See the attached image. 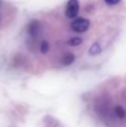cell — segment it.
I'll list each match as a JSON object with an SVG mask.
<instances>
[{
    "label": "cell",
    "instance_id": "6da1fadb",
    "mask_svg": "<svg viewBox=\"0 0 126 127\" xmlns=\"http://www.w3.org/2000/svg\"><path fill=\"white\" fill-rule=\"evenodd\" d=\"M89 28V20L85 18H76L71 22V29L76 32H85Z\"/></svg>",
    "mask_w": 126,
    "mask_h": 127
},
{
    "label": "cell",
    "instance_id": "7a4b0ae2",
    "mask_svg": "<svg viewBox=\"0 0 126 127\" xmlns=\"http://www.w3.org/2000/svg\"><path fill=\"white\" fill-rule=\"evenodd\" d=\"M78 11H79V2L78 0H69L67 2L66 6V10H65V13H66L67 18H75L77 16Z\"/></svg>",
    "mask_w": 126,
    "mask_h": 127
},
{
    "label": "cell",
    "instance_id": "3957f363",
    "mask_svg": "<svg viewBox=\"0 0 126 127\" xmlns=\"http://www.w3.org/2000/svg\"><path fill=\"white\" fill-rule=\"evenodd\" d=\"M39 22L38 21H31L28 26V32L30 33L31 36H36L39 31Z\"/></svg>",
    "mask_w": 126,
    "mask_h": 127
},
{
    "label": "cell",
    "instance_id": "277c9868",
    "mask_svg": "<svg viewBox=\"0 0 126 127\" xmlns=\"http://www.w3.org/2000/svg\"><path fill=\"white\" fill-rule=\"evenodd\" d=\"M74 60H75V56L70 53L66 54V55L63 57V64L66 66H68V65H70L71 63H74Z\"/></svg>",
    "mask_w": 126,
    "mask_h": 127
},
{
    "label": "cell",
    "instance_id": "5b68a950",
    "mask_svg": "<svg viewBox=\"0 0 126 127\" xmlns=\"http://www.w3.org/2000/svg\"><path fill=\"white\" fill-rule=\"evenodd\" d=\"M115 114L118 118H124V117L126 116V112L122 106H116L115 107Z\"/></svg>",
    "mask_w": 126,
    "mask_h": 127
},
{
    "label": "cell",
    "instance_id": "8992f818",
    "mask_svg": "<svg viewBox=\"0 0 126 127\" xmlns=\"http://www.w3.org/2000/svg\"><path fill=\"white\" fill-rule=\"evenodd\" d=\"M100 53V47H99V45L98 44H94L93 46L91 47V49H89V54L91 55H97V54H99Z\"/></svg>",
    "mask_w": 126,
    "mask_h": 127
},
{
    "label": "cell",
    "instance_id": "52a82bcc",
    "mask_svg": "<svg viewBox=\"0 0 126 127\" xmlns=\"http://www.w3.org/2000/svg\"><path fill=\"white\" fill-rule=\"evenodd\" d=\"M82 41H83V40L80 39V38H78V37H74V38H71V39L69 40L68 44L70 45V46H77V45L82 44Z\"/></svg>",
    "mask_w": 126,
    "mask_h": 127
},
{
    "label": "cell",
    "instance_id": "ba28073f",
    "mask_svg": "<svg viewBox=\"0 0 126 127\" xmlns=\"http://www.w3.org/2000/svg\"><path fill=\"white\" fill-rule=\"evenodd\" d=\"M48 49H49L48 42H47L46 40H44V41L41 42V45H40V50H41L42 54H45V53H47V51H48Z\"/></svg>",
    "mask_w": 126,
    "mask_h": 127
},
{
    "label": "cell",
    "instance_id": "9c48e42d",
    "mask_svg": "<svg viewBox=\"0 0 126 127\" xmlns=\"http://www.w3.org/2000/svg\"><path fill=\"white\" fill-rule=\"evenodd\" d=\"M105 2H106L108 6H115L118 2H121V0H105Z\"/></svg>",
    "mask_w": 126,
    "mask_h": 127
},
{
    "label": "cell",
    "instance_id": "30bf717a",
    "mask_svg": "<svg viewBox=\"0 0 126 127\" xmlns=\"http://www.w3.org/2000/svg\"><path fill=\"white\" fill-rule=\"evenodd\" d=\"M0 2H1V1H0Z\"/></svg>",
    "mask_w": 126,
    "mask_h": 127
}]
</instances>
